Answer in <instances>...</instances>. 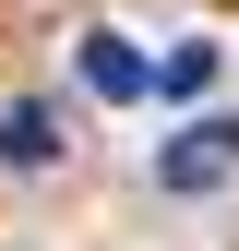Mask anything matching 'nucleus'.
I'll use <instances>...</instances> for the list:
<instances>
[{
	"mask_svg": "<svg viewBox=\"0 0 239 251\" xmlns=\"http://www.w3.org/2000/svg\"><path fill=\"white\" fill-rule=\"evenodd\" d=\"M227 179H239V120H191L156 155V192H227Z\"/></svg>",
	"mask_w": 239,
	"mask_h": 251,
	"instance_id": "f257e3e1",
	"label": "nucleus"
},
{
	"mask_svg": "<svg viewBox=\"0 0 239 251\" xmlns=\"http://www.w3.org/2000/svg\"><path fill=\"white\" fill-rule=\"evenodd\" d=\"M84 96L132 108V96H143V48H132V36H84Z\"/></svg>",
	"mask_w": 239,
	"mask_h": 251,
	"instance_id": "f03ea898",
	"label": "nucleus"
},
{
	"mask_svg": "<svg viewBox=\"0 0 239 251\" xmlns=\"http://www.w3.org/2000/svg\"><path fill=\"white\" fill-rule=\"evenodd\" d=\"M0 155H12V168H48V155H60V108H48V96H24L12 120H0Z\"/></svg>",
	"mask_w": 239,
	"mask_h": 251,
	"instance_id": "7ed1b4c3",
	"label": "nucleus"
},
{
	"mask_svg": "<svg viewBox=\"0 0 239 251\" xmlns=\"http://www.w3.org/2000/svg\"><path fill=\"white\" fill-rule=\"evenodd\" d=\"M203 84H215V48H167V60H143V96H203Z\"/></svg>",
	"mask_w": 239,
	"mask_h": 251,
	"instance_id": "20e7f679",
	"label": "nucleus"
}]
</instances>
